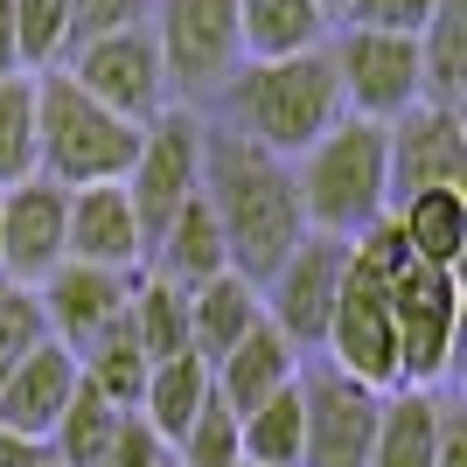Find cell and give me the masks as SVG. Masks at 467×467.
Returning <instances> with one entry per match:
<instances>
[{
  "instance_id": "6da1fadb",
  "label": "cell",
  "mask_w": 467,
  "mask_h": 467,
  "mask_svg": "<svg viewBox=\"0 0 467 467\" xmlns=\"http://www.w3.org/2000/svg\"><path fill=\"white\" fill-rule=\"evenodd\" d=\"M202 202L223 223L231 273L252 279V286H265L279 273V258L307 237L300 195H293V168L273 161L265 147H252V140H237L231 126L202 133Z\"/></svg>"
},
{
  "instance_id": "7a4b0ae2",
  "label": "cell",
  "mask_w": 467,
  "mask_h": 467,
  "mask_svg": "<svg viewBox=\"0 0 467 467\" xmlns=\"http://www.w3.org/2000/svg\"><path fill=\"white\" fill-rule=\"evenodd\" d=\"M223 112H231L237 140L265 147L273 161H300L342 119V84H335L328 42L273 63H237L231 84H223Z\"/></svg>"
},
{
  "instance_id": "3957f363",
  "label": "cell",
  "mask_w": 467,
  "mask_h": 467,
  "mask_svg": "<svg viewBox=\"0 0 467 467\" xmlns=\"http://www.w3.org/2000/svg\"><path fill=\"white\" fill-rule=\"evenodd\" d=\"M286 168H293V195H300V223H307V231L356 244L370 223H384L390 168H384V126H377V119L342 112L328 133L314 140L300 161H286Z\"/></svg>"
},
{
  "instance_id": "277c9868",
  "label": "cell",
  "mask_w": 467,
  "mask_h": 467,
  "mask_svg": "<svg viewBox=\"0 0 467 467\" xmlns=\"http://www.w3.org/2000/svg\"><path fill=\"white\" fill-rule=\"evenodd\" d=\"M140 154V126L105 112L91 91L70 84V70H42L36 78V175L70 189H98V182H126Z\"/></svg>"
},
{
  "instance_id": "5b68a950",
  "label": "cell",
  "mask_w": 467,
  "mask_h": 467,
  "mask_svg": "<svg viewBox=\"0 0 467 467\" xmlns=\"http://www.w3.org/2000/svg\"><path fill=\"white\" fill-rule=\"evenodd\" d=\"M390 286V328H398V390H432L461 349V273H432L405 258Z\"/></svg>"
},
{
  "instance_id": "8992f818",
  "label": "cell",
  "mask_w": 467,
  "mask_h": 467,
  "mask_svg": "<svg viewBox=\"0 0 467 467\" xmlns=\"http://www.w3.org/2000/svg\"><path fill=\"white\" fill-rule=\"evenodd\" d=\"M147 36L161 49L168 91H189V98L223 91L231 70L244 63V49H237V0H154Z\"/></svg>"
},
{
  "instance_id": "52a82bcc",
  "label": "cell",
  "mask_w": 467,
  "mask_h": 467,
  "mask_svg": "<svg viewBox=\"0 0 467 467\" xmlns=\"http://www.w3.org/2000/svg\"><path fill=\"white\" fill-rule=\"evenodd\" d=\"M328 370L356 377L363 390L390 398L398 390V328H390V286L377 265L349 252V273H342V293H335V314H328Z\"/></svg>"
},
{
  "instance_id": "ba28073f",
  "label": "cell",
  "mask_w": 467,
  "mask_h": 467,
  "mask_svg": "<svg viewBox=\"0 0 467 467\" xmlns=\"http://www.w3.org/2000/svg\"><path fill=\"white\" fill-rule=\"evenodd\" d=\"M202 133H210V126H202L189 105H168L161 119L140 126V154H133V168H126L119 189H126V202H133L147 244H154V231L202 189Z\"/></svg>"
},
{
  "instance_id": "9c48e42d",
  "label": "cell",
  "mask_w": 467,
  "mask_h": 467,
  "mask_svg": "<svg viewBox=\"0 0 467 467\" xmlns=\"http://www.w3.org/2000/svg\"><path fill=\"white\" fill-rule=\"evenodd\" d=\"M384 398L328 363H300V467H370Z\"/></svg>"
},
{
  "instance_id": "30bf717a",
  "label": "cell",
  "mask_w": 467,
  "mask_h": 467,
  "mask_svg": "<svg viewBox=\"0 0 467 467\" xmlns=\"http://www.w3.org/2000/svg\"><path fill=\"white\" fill-rule=\"evenodd\" d=\"M57 70H70V84H78V91H91L98 105H105V112H119L126 126H147V119H161L168 105H175L168 70H161V49H154V36H147V28L98 36V42H84V49H70Z\"/></svg>"
},
{
  "instance_id": "8fae6325",
  "label": "cell",
  "mask_w": 467,
  "mask_h": 467,
  "mask_svg": "<svg viewBox=\"0 0 467 467\" xmlns=\"http://www.w3.org/2000/svg\"><path fill=\"white\" fill-rule=\"evenodd\" d=\"M342 273H349V244H342V237L307 231L286 258H279V273L258 286V300H265V321H273V328L286 335L300 356L321 349L328 314H335V293H342Z\"/></svg>"
},
{
  "instance_id": "7c38bea8",
  "label": "cell",
  "mask_w": 467,
  "mask_h": 467,
  "mask_svg": "<svg viewBox=\"0 0 467 467\" xmlns=\"http://www.w3.org/2000/svg\"><path fill=\"white\" fill-rule=\"evenodd\" d=\"M335 84H342V112L390 126L398 112L419 105V42L411 36H377V28H342L328 42Z\"/></svg>"
},
{
  "instance_id": "4fadbf2b",
  "label": "cell",
  "mask_w": 467,
  "mask_h": 467,
  "mask_svg": "<svg viewBox=\"0 0 467 467\" xmlns=\"http://www.w3.org/2000/svg\"><path fill=\"white\" fill-rule=\"evenodd\" d=\"M384 168H390V202L426 189H467V119L461 105H411L384 126Z\"/></svg>"
},
{
  "instance_id": "5bb4252c",
  "label": "cell",
  "mask_w": 467,
  "mask_h": 467,
  "mask_svg": "<svg viewBox=\"0 0 467 467\" xmlns=\"http://www.w3.org/2000/svg\"><path fill=\"white\" fill-rule=\"evenodd\" d=\"M133 286H140V273H105V265H70V258H63L57 273L36 286V307H42L49 342H63V349L78 356L84 342H98V335L126 314Z\"/></svg>"
},
{
  "instance_id": "9a60e30c",
  "label": "cell",
  "mask_w": 467,
  "mask_h": 467,
  "mask_svg": "<svg viewBox=\"0 0 467 467\" xmlns=\"http://www.w3.org/2000/svg\"><path fill=\"white\" fill-rule=\"evenodd\" d=\"M63 202L70 195L57 182H21L0 195V279L36 293L42 279L63 265Z\"/></svg>"
},
{
  "instance_id": "2e32d148",
  "label": "cell",
  "mask_w": 467,
  "mask_h": 467,
  "mask_svg": "<svg viewBox=\"0 0 467 467\" xmlns=\"http://www.w3.org/2000/svg\"><path fill=\"white\" fill-rule=\"evenodd\" d=\"M63 258L70 265H105V273H147V231L119 182L70 189L63 202Z\"/></svg>"
},
{
  "instance_id": "e0dca14e",
  "label": "cell",
  "mask_w": 467,
  "mask_h": 467,
  "mask_svg": "<svg viewBox=\"0 0 467 467\" xmlns=\"http://www.w3.org/2000/svg\"><path fill=\"white\" fill-rule=\"evenodd\" d=\"M293 377H300V349H293L273 321H258L231 356L210 363V390H216V405L231 411V419H252V411L265 405V398H279Z\"/></svg>"
},
{
  "instance_id": "ac0fdd59",
  "label": "cell",
  "mask_w": 467,
  "mask_h": 467,
  "mask_svg": "<svg viewBox=\"0 0 467 467\" xmlns=\"http://www.w3.org/2000/svg\"><path fill=\"white\" fill-rule=\"evenodd\" d=\"M70 390H78V356L63 349V342H42L36 356H21V370L0 384V432H15V440H49L70 405Z\"/></svg>"
},
{
  "instance_id": "d6986e66",
  "label": "cell",
  "mask_w": 467,
  "mask_h": 467,
  "mask_svg": "<svg viewBox=\"0 0 467 467\" xmlns=\"http://www.w3.org/2000/svg\"><path fill=\"white\" fill-rule=\"evenodd\" d=\"M147 273L168 279V286H189V293L210 286L216 273H231V244H223V223L210 216L202 189L154 231V244H147Z\"/></svg>"
},
{
  "instance_id": "ffe728a7",
  "label": "cell",
  "mask_w": 467,
  "mask_h": 467,
  "mask_svg": "<svg viewBox=\"0 0 467 467\" xmlns=\"http://www.w3.org/2000/svg\"><path fill=\"white\" fill-rule=\"evenodd\" d=\"M390 223L405 237V252L432 273H461L467 258V189H426V195H405L390 202Z\"/></svg>"
},
{
  "instance_id": "44dd1931",
  "label": "cell",
  "mask_w": 467,
  "mask_h": 467,
  "mask_svg": "<svg viewBox=\"0 0 467 467\" xmlns=\"http://www.w3.org/2000/svg\"><path fill=\"white\" fill-rule=\"evenodd\" d=\"M328 42V7L321 0H237V49L244 63L300 57Z\"/></svg>"
},
{
  "instance_id": "7402d4cb",
  "label": "cell",
  "mask_w": 467,
  "mask_h": 467,
  "mask_svg": "<svg viewBox=\"0 0 467 467\" xmlns=\"http://www.w3.org/2000/svg\"><path fill=\"white\" fill-rule=\"evenodd\" d=\"M258 321H265V300H258L252 279H237V273H216L210 286L189 293V349L202 356V363L231 356Z\"/></svg>"
},
{
  "instance_id": "603a6c76",
  "label": "cell",
  "mask_w": 467,
  "mask_h": 467,
  "mask_svg": "<svg viewBox=\"0 0 467 467\" xmlns=\"http://www.w3.org/2000/svg\"><path fill=\"white\" fill-rule=\"evenodd\" d=\"M216 390H210V363L202 356H168V363H154L147 370V390H140V419L161 432V447L175 453V440L195 426V411L210 405Z\"/></svg>"
},
{
  "instance_id": "cb8c5ba5",
  "label": "cell",
  "mask_w": 467,
  "mask_h": 467,
  "mask_svg": "<svg viewBox=\"0 0 467 467\" xmlns=\"http://www.w3.org/2000/svg\"><path fill=\"white\" fill-rule=\"evenodd\" d=\"M411 42H419V98L426 105H461V91H467V0H440Z\"/></svg>"
},
{
  "instance_id": "d4e9b609",
  "label": "cell",
  "mask_w": 467,
  "mask_h": 467,
  "mask_svg": "<svg viewBox=\"0 0 467 467\" xmlns=\"http://www.w3.org/2000/svg\"><path fill=\"white\" fill-rule=\"evenodd\" d=\"M440 390H390L384 419H377V447L370 467H432V447H440Z\"/></svg>"
},
{
  "instance_id": "484cf974",
  "label": "cell",
  "mask_w": 467,
  "mask_h": 467,
  "mask_svg": "<svg viewBox=\"0 0 467 467\" xmlns=\"http://www.w3.org/2000/svg\"><path fill=\"white\" fill-rule=\"evenodd\" d=\"M147 356H140V342H133V328H126V314H119L112 328L98 335V342H84L78 349V384H91L98 398L112 411H140V390H147Z\"/></svg>"
},
{
  "instance_id": "4316f807",
  "label": "cell",
  "mask_w": 467,
  "mask_h": 467,
  "mask_svg": "<svg viewBox=\"0 0 467 467\" xmlns=\"http://www.w3.org/2000/svg\"><path fill=\"white\" fill-rule=\"evenodd\" d=\"M126 328H133V342H140L147 363L189 356V286H168V279L140 273L133 300H126Z\"/></svg>"
},
{
  "instance_id": "83f0119b",
  "label": "cell",
  "mask_w": 467,
  "mask_h": 467,
  "mask_svg": "<svg viewBox=\"0 0 467 467\" xmlns=\"http://www.w3.org/2000/svg\"><path fill=\"white\" fill-rule=\"evenodd\" d=\"M237 453L252 467H300V377H293L279 398L237 419Z\"/></svg>"
},
{
  "instance_id": "f1b7e54d",
  "label": "cell",
  "mask_w": 467,
  "mask_h": 467,
  "mask_svg": "<svg viewBox=\"0 0 467 467\" xmlns=\"http://www.w3.org/2000/svg\"><path fill=\"white\" fill-rule=\"evenodd\" d=\"M119 419H126V411H112L91 384H78L70 405H63V419H57V432L42 440V453H49L57 467H91L98 453H105V440H112Z\"/></svg>"
},
{
  "instance_id": "f546056e",
  "label": "cell",
  "mask_w": 467,
  "mask_h": 467,
  "mask_svg": "<svg viewBox=\"0 0 467 467\" xmlns=\"http://www.w3.org/2000/svg\"><path fill=\"white\" fill-rule=\"evenodd\" d=\"M36 182V78H0V195Z\"/></svg>"
},
{
  "instance_id": "4dcf8cb0",
  "label": "cell",
  "mask_w": 467,
  "mask_h": 467,
  "mask_svg": "<svg viewBox=\"0 0 467 467\" xmlns=\"http://www.w3.org/2000/svg\"><path fill=\"white\" fill-rule=\"evenodd\" d=\"M70 49V0H15V70L42 78Z\"/></svg>"
},
{
  "instance_id": "1f68e13d",
  "label": "cell",
  "mask_w": 467,
  "mask_h": 467,
  "mask_svg": "<svg viewBox=\"0 0 467 467\" xmlns=\"http://www.w3.org/2000/svg\"><path fill=\"white\" fill-rule=\"evenodd\" d=\"M42 342H49V328H42V307L28 286H7L0 279V384L21 370V356H36Z\"/></svg>"
},
{
  "instance_id": "d6a6232c",
  "label": "cell",
  "mask_w": 467,
  "mask_h": 467,
  "mask_svg": "<svg viewBox=\"0 0 467 467\" xmlns=\"http://www.w3.org/2000/svg\"><path fill=\"white\" fill-rule=\"evenodd\" d=\"M237 461H244L237 453V419L210 398V405L195 411V426L175 440V467H237Z\"/></svg>"
},
{
  "instance_id": "836d02e7",
  "label": "cell",
  "mask_w": 467,
  "mask_h": 467,
  "mask_svg": "<svg viewBox=\"0 0 467 467\" xmlns=\"http://www.w3.org/2000/svg\"><path fill=\"white\" fill-rule=\"evenodd\" d=\"M147 15H154V0H70V49H84V42H98V36L147 28ZM70 49H63V57H70Z\"/></svg>"
},
{
  "instance_id": "e575fe53",
  "label": "cell",
  "mask_w": 467,
  "mask_h": 467,
  "mask_svg": "<svg viewBox=\"0 0 467 467\" xmlns=\"http://www.w3.org/2000/svg\"><path fill=\"white\" fill-rule=\"evenodd\" d=\"M440 0H342V28H377V36H419Z\"/></svg>"
},
{
  "instance_id": "d590c367",
  "label": "cell",
  "mask_w": 467,
  "mask_h": 467,
  "mask_svg": "<svg viewBox=\"0 0 467 467\" xmlns=\"http://www.w3.org/2000/svg\"><path fill=\"white\" fill-rule=\"evenodd\" d=\"M91 467H168V447H161V432L140 419V411H126L112 426V440H105V453H98Z\"/></svg>"
},
{
  "instance_id": "8d00e7d4",
  "label": "cell",
  "mask_w": 467,
  "mask_h": 467,
  "mask_svg": "<svg viewBox=\"0 0 467 467\" xmlns=\"http://www.w3.org/2000/svg\"><path fill=\"white\" fill-rule=\"evenodd\" d=\"M432 467H467V411L440 405V447H432Z\"/></svg>"
},
{
  "instance_id": "74e56055",
  "label": "cell",
  "mask_w": 467,
  "mask_h": 467,
  "mask_svg": "<svg viewBox=\"0 0 467 467\" xmlns=\"http://www.w3.org/2000/svg\"><path fill=\"white\" fill-rule=\"evenodd\" d=\"M0 467H42V447H36V440H15V432H0Z\"/></svg>"
},
{
  "instance_id": "f35d334b",
  "label": "cell",
  "mask_w": 467,
  "mask_h": 467,
  "mask_svg": "<svg viewBox=\"0 0 467 467\" xmlns=\"http://www.w3.org/2000/svg\"><path fill=\"white\" fill-rule=\"evenodd\" d=\"M15 70V0H0V78Z\"/></svg>"
},
{
  "instance_id": "ab89813d",
  "label": "cell",
  "mask_w": 467,
  "mask_h": 467,
  "mask_svg": "<svg viewBox=\"0 0 467 467\" xmlns=\"http://www.w3.org/2000/svg\"><path fill=\"white\" fill-rule=\"evenodd\" d=\"M321 7H328V15H342V0H321Z\"/></svg>"
},
{
  "instance_id": "60d3db41",
  "label": "cell",
  "mask_w": 467,
  "mask_h": 467,
  "mask_svg": "<svg viewBox=\"0 0 467 467\" xmlns=\"http://www.w3.org/2000/svg\"><path fill=\"white\" fill-rule=\"evenodd\" d=\"M42 467H57V461H49V453H42Z\"/></svg>"
},
{
  "instance_id": "b9f144b4",
  "label": "cell",
  "mask_w": 467,
  "mask_h": 467,
  "mask_svg": "<svg viewBox=\"0 0 467 467\" xmlns=\"http://www.w3.org/2000/svg\"><path fill=\"white\" fill-rule=\"evenodd\" d=\"M168 467H175V453H168Z\"/></svg>"
},
{
  "instance_id": "7bdbcfd3",
  "label": "cell",
  "mask_w": 467,
  "mask_h": 467,
  "mask_svg": "<svg viewBox=\"0 0 467 467\" xmlns=\"http://www.w3.org/2000/svg\"><path fill=\"white\" fill-rule=\"evenodd\" d=\"M237 467H252V461H237Z\"/></svg>"
}]
</instances>
